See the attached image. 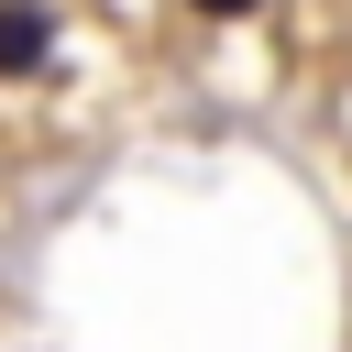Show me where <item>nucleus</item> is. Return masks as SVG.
I'll list each match as a JSON object with an SVG mask.
<instances>
[{
	"label": "nucleus",
	"mask_w": 352,
	"mask_h": 352,
	"mask_svg": "<svg viewBox=\"0 0 352 352\" xmlns=\"http://www.w3.org/2000/svg\"><path fill=\"white\" fill-rule=\"evenodd\" d=\"M55 55V22H44V0H0V77H33Z\"/></svg>",
	"instance_id": "f257e3e1"
},
{
	"label": "nucleus",
	"mask_w": 352,
	"mask_h": 352,
	"mask_svg": "<svg viewBox=\"0 0 352 352\" xmlns=\"http://www.w3.org/2000/svg\"><path fill=\"white\" fill-rule=\"evenodd\" d=\"M198 11H209V22H231V11H264V0H198Z\"/></svg>",
	"instance_id": "f03ea898"
}]
</instances>
